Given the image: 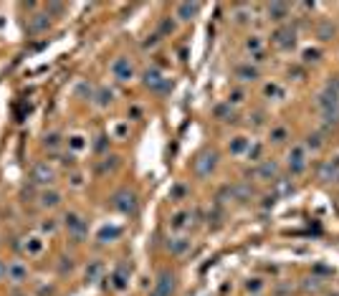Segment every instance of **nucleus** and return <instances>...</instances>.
I'll return each instance as SVG.
<instances>
[{
    "mask_svg": "<svg viewBox=\"0 0 339 296\" xmlns=\"http://www.w3.org/2000/svg\"><path fill=\"white\" fill-rule=\"evenodd\" d=\"M112 208L119 210L122 215H134L139 203H137V195L132 193V190H119V193L112 195Z\"/></svg>",
    "mask_w": 339,
    "mask_h": 296,
    "instance_id": "obj_1",
    "label": "nucleus"
},
{
    "mask_svg": "<svg viewBox=\"0 0 339 296\" xmlns=\"http://www.w3.org/2000/svg\"><path fill=\"white\" fill-rule=\"evenodd\" d=\"M31 180L46 190V187H51V185L56 182V172H53V167H51L48 162H36V165L31 167Z\"/></svg>",
    "mask_w": 339,
    "mask_h": 296,
    "instance_id": "obj_2",
    "label": "nucleus"
},
{
    "mask_svg": "<svg viewBox=\"0 0 339 296\" xmlns=\"http://www.w3.org/2000/svg\"><path fill=\"white\" fill-rule=\"evenodd\" d=\"M63 225H66L69 236H74V238H76V243H81V238L86 236V220H84V215L74 213V210L63 215Z\"/></svg>",
    "mask_w": 339,
    "mask_h": 296,
    "instance_id": "obj_3",
    "label": "nucleus"
},
{
    "mask_svg": "<svg viewBox=\"0 0 339 296\" xmlns=\"http://www.w3.org/2000/svg\"><path fill=\"white\" fill-rule=\"evenodd\" d=\"M175 289H177V279H175V273L162 271L150 296H172V294H175Z\"/></svg>",
    "mask_w": 339,
    "mask_h": 296,
    "instance_id": "obj_4",
    "label": "nucleus"
},
{
    "mask_svg": "<svg viewBox=\"0 0 339 296\" xmlns=\"http://www.w3.org/2000/svg\"><path fill=\"white\" fill-rule=\"evenodd\" d=\"M144 86L152 89V91H167V89H172V81L165 79L157 69H147L144 71Z\"/></svg>",
    "mask_w": 339,
    "mask_h": 296,
    "instance_id": "obj_5",
    "label": "nucleus"
},
{
    "mask_svg": "<svg viewBox=\"0 0 339 296\" xmlns=\"http://www.w3.org/2000/svg\"><path fill=\"white\" fill-rule=\"evenodd\" d=\"M215 165H218V155H215V152H203V155L193 162L198 177H208L210 172L215 170Z\"/></svg>",
    "mask_w": 339,
    "mask_h": 296,
    "instance_id": "obj_6",
    "label": "nucleus"
},
{
    "mask_svg": "<svg viewBox=\"0 0 339 296\" xmlns=\"http://www.w3.org/2000/svg\"><path fill=\"white\" fill-rule=\"evenodd\" d=\"M112 76H114L117 81H129V79L134 76V66H132V61H129V58H124V56L114 58V63H112Z\"/></svg>",
    "mask_w": 339,
    "mask_h": 296,
    "instance_id": "obj_7",
    "label": "nucleus"
},
{
    "mask_svg": "<svg viewBox=\"0 0 339 296\" xmlns=\"http://www.w3.org/2000/svg\"><path fill=\"white\" fill-rule=\"evenodd\" d=\"M51 26V13H36L28 18V33L38 36V33H46Z\"/></svg>",
    "mask_w": 339,
    "mask_h": 296,
    "instance_id": "obj_8",
    "label": "nucleus"
},
{
    "mask_svg": "<svg viewBox=\"0 0 339 296\" xmlns=\"http://www.w3.org/2000/svg\"><path fill=\"white\" fill-rule=\"evenodd\" d=\"M8 281L10 284H26L28 281V266L23 261H10L8 263Z\"/></svg>",
    "mask_w": 339,
    "mask_h": 296,
    "instance_id": "obj_9",
    "label": "nucleus"
},
{
    "mask_svg": "<svg viewBox=\"0 0 339 296\" xmlns=\"http://www.w3.org/2000/svg\"><path fill=\"white\" fill-rule=\"evenodd\" d=\"M38 205L43 208V210L58 208V205H61V193H58V190H53V187L41 190V195H38Z\"/></svg>",
    "mask_w": 339,
    "mask_h": 296,
    "instance_id": "obj_10",
    "label": "nucleus"
},
{
    "mask_svg": "<svg viewBox=\"0 0 339 296\" xmlns=\"http://www.w3.org/2000/svg\"><path fill=\"white\" fill-rule=\"evenodd\" d=\"M304 165H306V150L304 147H294V150L289 152V167L294 172H301Z\"/></svg>",
    "mask_w": 339,
    "mask_h": 296,
    "instance_id": "obj_11",
    "label": "nucleus"
},
{
    "mask_svg": "<svg viewBox=\"0 0 339 296\" xmlns=\"http://www.w3.org/2000/svg\"><path fill=\"white\" fill-rule=\"evenodd\" d=\"M112 101H114V91H112V89H107V86H99V89L94 91V104H96L99 109H107Z\"/></svg>",
    "mask_w": 339,
    "mask_h": 296,
    "instance_id": "obj_12",
    "label": "nucleus"
},
{
    "mask_svg": "<svg viewBox=\"0 0 339 296\" xmlns=\"http://www.w3.org/2000/svg\"><path fill=\"white\" fill-rule=\"evenodd\" d=\"M198 10H200L198 3H180L177 10H175V18H180V20H193V18L198 15Z\"/></svg>",
    "mask_w": 339,
    "mask_h": 296,
    "instance_id": "obj_13",
    "label": "nucleus"
},
{
    "mask_svg": "<svg viewBox=\"0 0 339 296\" xmlns=\"http://www.w3.org/2000/svg\"><path fill=\"white\" fill-rule=\"evenodd\" d=\"M122 236V228H117V225H104L101 230H99V243H112V241H117Z\"/></svg>",
    "mask_w": 339,
    "mask_h": 296,
    "instance_id": "obj_14",
    "label": "nucleus"
},
{
    "mask_svg": "<svg viewBox=\"0 0 339 296\" xmlns=\"http://www.w3.org/2000/svg\"><path fill=\"white\" fill-rule=\"evenodd\" d=\"M167 251L175 253V256H182V253L190 251V241L187 238H170L167 241Z\"/></svg>",
    "mask_w": 339,
    "mask_h": 296,
    "instance_id": "obj_15",
    "label": "nucleus"
},
{
    "mask_svg": "<svg viewBox=\"0 0 339 296\" xmlns=\"http://www.w3.org/2000/svg\"><path fill=\"white\" fill-rule=\"evenodd\" d=\"M256 175H258L261 180H271V177H276V175H279V167H276V162L266 160V162H261V167L256 170Z\"/></svg>",
    "mask_w": 339,
    "mask_h": 296,
    "instance_id": "obj_16",
    "label": "nucleus"
},
{
    "mask_svg": "<svg viewBox=\"0 0 339 296\" xmlns=\"http://www.w3.org/2000/svg\"><path fill=\"white\" fill-rule=\"evenodd\" d=\"M236 79H241V81H256L258 79V69L251 66V63H243V66L236 69Z\"/></svg>",
    "mask_w": 339,
    "mask_h": 296,
    "instance_id": "obj_17",
    "label": "nucleus"
},
{
    "mask_svg": "<svg viewBox=\"0 0 339 296\" xmlns=\"http://www.w3.org/2000/svg\"><path fill=\"white\" fill-rule=\"evenodd\" d=\"M112 281H114L112 286H114L117 291L127 289V281H129V271H127L124 266H122V268H117V271H114V276H112Z\"/></svg>",
    "mask_w": 339,
    "mask_h": 296,
    "instance_id": "obj_18",
    "label": "nucleus"
},
{
    "mask_svg": "<svg viewBox=\"0 0 339 296\" xmlns=\"http://www.w3.org/2000/svg\"><path fill=\"white\" fill-rule=\"evenodd\" d=\"M273 41H276V46H281V48H286L289 43H294V33H291V28H279L276 33H273Z\"/></svg>",
    "mask_w": 339,
    "mask_h": 296,
    "instance_id": "obj_19",
    "label": "nucleus"
},
{
    "mask_svg": "<svg viewBox=\"0 0 339 296\" xmlns=\"http://www.w3.org/2000/svg\"><path fill=\"white\" fill-rule=\"evenodd\" d=\"M23 248H26V251L31 253V256H38V253L43 251V241H41L38 236H31V238H26Z\"/></svg>",
    "mask_w": 339,
    "mask_h": 296,
    "instance_id": "obj_20",
    "label": "nucleus"
},
{
    "mask_svg": "<svg viewBox=\"0 0 339 296\" xmlns=\"http://www.w3.org/2000/svg\"><path fill=\"white\" fill-rule=\"evenodd\" d=\"M101 271H104L101 261H91V263L86 266V281H89V284L99 281V276H101Z\"/></svg>",
    "mask_w": 339,
    "mask_h": 296,
    "instance_id": "obj_21",
    "label": "nucleus"
},
{
    "mask_svg": "<svg viewBox=\"0 0 339 296\" xmlns=\"http://www.w3.org/2000/svg\"><path fill=\"white\" fill-rule=\"evenodd\" d=\"M213 114L220 119V122H233V107L225 101V104H218V107L213 109Z\"/></svg>",
    "mask_w": 339,
    "mask_h": 296,
    "instance_id": "obj_22",
    "label": "nucleus"
},
{
    "mask_svg": "<svg viewBox=\"0 0 339 296\" xmlns=\"http://www.w3.org/2000/svg\"><path fill=\"white\" fill-rule=\"evenodd\" d=\"M190 218H193V215H190L187 210H180V213L172 215V223H170V225H172L175 230H182V228H187V220H190Z\"/></svg>",
    "mask_w": 339,
    "mask_h": 296,
    "instance_id": "obj_23",
    "label": "nucleus"
},
{
    "mask_svg": "<svg viewBox=\"0 0 339 296\" xmlns=\"http://www.w3.org/2000/svg\"><path fill=\"white\" fill-rule=\"evenodd\" d=\"M61 142H63V139H61V134H58V132H51V134H46V137H43V147H46V150H51V152H56V150H58Z\"/></svg>",
    "mask_w": 339,
    "mask_h": 296,
    "instance_id": "obj_24",
    "label": "nucleus"
},
{
    "mask_svg": "<svg viewBox=\"0 0 339 296\" xmlns=\"http://www.w3.org/2000/svg\"><path fill=\"white\" fill-rule=\"evenodd\" d=\"M246 147H248V139H246V137H236V139L230 142V152H233V155H243Z\"/></svg>",
    "mask_w": 339,
    "mask_h": 296,
    "instance_id": "obj_25",
    "label": "nucleus"
},
{
    "mask_svg": "<svg viewBox=\"0 0 339 296\" xmlns=\"http://www.w3.org/2000/svg\"><path fill=\"white\" fill-rule=\"evenodd\" d=\"M69 147H71V152H81L84 147H86V139H84L81 134H71L69 137Z\"/></svg>",
    "mask_w": 339,
    "mask_h": 296,
    "instance_id": "obj_26",
    "label": "nucleus"
},
{
    "mask_svg": "<svg viewBox=\"0 0 339 296\" xmlns=\"http://www.w3.org/2000/svg\"><path fill=\"white\" fill-rule=\"evenodd\" d=\"M289 13V8L286 5H279V3H273V5H268V15H273V20H284V15Z\"/></svg>",
    "mask_w": 339,
    "mask_h": 296,
    "instance_id": "obj_27",
    "label": "nucleus"
},
{
    "mask_svg": "<svg viewBox=\"0 0 339 296\" xmlns=\"http://www.w3.org/2000/svg\"><path fill=\"white\" fill-rule=\"evenodd\" d=\"M41 233H56V228H58V223L53 220V218H46V220H41Z\"/></svg>",
    "mask_w": 339,
    "mask_h": 296,
    "instance_id": "obj_28",
    "label": "nucleus"
},
{
    "mask_svg": "<svg viewBox=\"0 0 339 296\" xmlns=\"http://www.w3.org/2000/svg\"><path fill=\"white\" fill-rule=\"evenodd\" d=\"M76 91H79V96H84V99H94V89L89 86V84H86V81H81V84H79V89H76Z\"/></svg>",
    "mask_w": 339,
    "mask_h": 296,
    "instance_id": "obj_29",
    "label": "nucleus"
},
{
    "mask_svg": "<svg viewBox=\"0 0 339 296\" xmlns=\"http://www.w3.org/2000/svg\"><path fill=\"white\" fill-rule=\"evenodd\" d=\"M246 48L248 51H256V56L261 53V41H258V36H251L248 41H246Z\"/></svg>",
    "mask_w": 339,
    "mask_h": 296,
    "instance_id": "obj_30",
    "label": "nucleus"
},
{
    "mask_svg": "<svg viewBox=\"0 0 339 296\" xmlns=\"http://www.w3.org/2000/svg\"><path fill=\"white\" fill-rule=\"evenodd\" d=\"M286 134H289V132L284 129V127H276V129L271 132V139H273V142H284V139H286Z\"/></svg>",
    "mask_w": 339,
    "mask_h": 296,
    "instance_id": "obj_31",
    "label": "nucleus"
},
{
    "mask_svg": "<svg viewBox=\"0 0 339 296\" xmlns=\"http://www.w3.org/2000/svg\"><path fill=\"white\" fill-rule=\"evenodd\" d=\"M243 96H246L243 91H233V94L228 96V104H241V101H243Z\"/></svg>",
    "mask_w": 339,
    "mask_h": 296,
    "instance_id": "obj_32",
    "label": "nucleus"
},
{
    "mask_svg": "<svg viewBox=\"0 0 339 296\" xmlns=\"http://www.w3.org/2000/svg\"><path fill=\"white\" fill-rule=\"evenodd\" d=\"M36 294H38V296H51V294H53V286H46V284H41V286L36 289Z\"/></svg>",
    "mask_w": 339,
    "mask_h": 296,
    "instance_id": "obj_33",
    "label": "nucleus"
},
{
    "mask_svg": "<svg viewBox=\"0 0 339 296\" xmlns=\"http://www.w3.org/2000/svg\"><path fill=\"white\" fill-rule=\"evenodd\" d=\"M71 268H74L71 258H61V266H58V271H61V273H66V271H71Z\"/></svg>",
    "mask_w": 339,
    "mask_h": 296,
    "instance_id": "obj_34",
    "label": "nucleus"
},
{
    "mask_svg": "<svg viewBox=\"0 0 339 296\" xmlns=\"http://www.w3.org/2000/svg\"><path fill=\"white\" fill-rule=\"evenodd\" d=\"M263 94H266V96H276V94H279V86H276V84H268V86L263 89Z\"/></svg>",
    "mask_w": 339,
    "mask_h": 296,
    "instance_id": "obj_35",
    "label": "nucleus"
},
{
    "mask_svg": "<svg viewBox=\"0 0 339 296\" xmlns=\"http://www.w3.org/2000/svg\"><path fill=\"white\" fill-rule=\"evenodd\" d=\"M3 279H8V263L0 258V281H3Z\"/></svg>",
    "mask_w": 339,
    "mask_h": 296,
    "instance_id": "obj_36",
    "label": "nucleus"
},
{
    "mask_svg": "<svg viewBox=\"0 0 339 296\" xmlns=\"http://www.w3.org/2000/svg\"><path fill=\"white\" fill-rule=\"evenodd\" d=\"M114 134H117V137L122 139V137L127 134V124H117V127H114Z\"/></svg>",
    "mask_w": 339,
    "mask_h": 296,
    "instance_id": "obj_37",
    "label": "nucleus"
},
{
    "mask_svg": "<svg viewBox=\"0 0 339 296\" xmlns=\"http://www.w3.org/2000/svg\"><path fill=\"white\" fill-rule=\"evenodd\" d=\"M175 31V23H172V20H165V23H162V33H172Z\"/></svg>",
    "mask_w": 339,
    "mask_h": 296,
    "instance_id": "obj_38",
    "label": "nucleus"
},
{
    "mask_svg": "<svg viewBox=\"0 0 339 296\" xmlns=\"http://www.w3.org/2000/svg\"><path fill=\"white\" fill-rule=\"evenodd\" d=\"M58 160L63 162V165H74V155L69 152V155H58Z\"/></svg>",
    "mask_w": 339,
    "mask_h": 296,
    "instance_id": "obj_39",
    "label": "nucleus"
},
{
    "mask_svg": "<svg viewBox=\"0 0 339 296\" xmlns=\"http://www.w3.org/2000/svg\"><path fill=\"white\" fill-rule=\"evenodd\" d=\"M182 195H185V187H182V185H177V187L172 190V198L177 200V198H182Z\"/></svg>",
    "mask_w": 339,
    "mask_h": 296,
    "instance_id": "obj_40",
    "label": "nucleus"
},
{
    "mask_svg": "<svg viewBox=\"0 0 339 296\" xmlns=\"http://www.w3.org/2000/svg\"><path fill=\"white\" fill-rule=\"evenodd\" d=\"M246 289H248V291H251V289H253V291H258V289H261V281H258V279H253V284L248 281V284H246Z\"/></svg>",
    "mask_w": 339,
    "mask_h": 296,
    "instance_id": "obj_41",
    "label": "nucleus"
},
{
    "mask_svg": "<svg viewBox=\"0 0 339 296\" xmlns=\"http://www.w3.org/2000/svg\"><path fill=\"white\" fill-rule=\"evenodd\" d=\"M104 139H107V137H99V142H96V150H99V152L107 150V142H104Z\"/></svg>",
    "mask_w": 339,
    "mask_h": 296,
    "instance_id": "obj_42",
    "label": "nucleus"
},
{
    "mask_svg": "<svg viewBox=\"0 0 339 296\" xmlns=\"http://www.w3.org/2000/svg\"><path fill=\"white\" fill-rule=\"evenodd\" d=\"M71 185H74V187H81V175H74V177H71Z\"/></svg>",
    "mask_w": 339,
    "mask_h": 296,
    "instance_id": "obj_43",
    "label": "nucleus"
},
{
    "mask_svg": "<svg viewBox=\"0 0 339 296\" xmlns=\"http://www.w3.org/2000/svg\"><path fill=\"white\" fill-rule=\"evenodd\" d=\"M48 10H53V13H61V10H63V5H58V3H53V5H48Z\"/></svg>",
    "mask_w": 339,
    "mask_h": 296,
    "instance_id": "obj_44",
    "label": "nucleus"
}]
</instances>
